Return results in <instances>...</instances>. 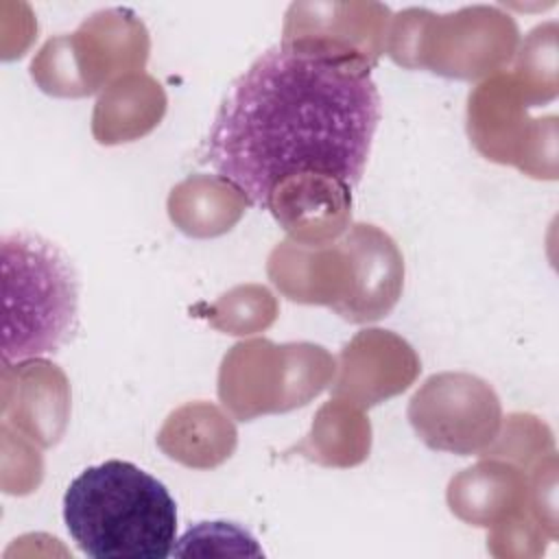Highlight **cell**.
Masks as SVG:
<instances>
[{
    "mask_svg": "<svg viewBox=\"0 0 559 559\" xmlns=\"http://www.w3.org/2000/svg\"><path fill=\"white\" fill-rule=\"evenodd\" d=\"M371 66L332 41L282 39L227 87L201 162L260 207L295 175L354 188L380 122Z\"/></svg>",
    "mask_w": 559,
    "mask_h": 559,
    "instance_id": "6da1fadb",
    "label": "cell"
},
{
    "mask_svg": "<svg viewBox=\"0 0 559 559\" xmlns=\"http://www.w3.org/2000/svg\"><path fill=\"white\" fill-rule=\"evenodd\" d=\"M269 275L293 301L325 304L343 319L365 323L395 306L404 262L389 234L358 223L338 240L277 245L269 258Z\"/></svg>",
    "mask_w": 559,
    "mask_h": 559,
    "instance_id": "7a4b0ae2",
    "label": "cell"
},
{
    "mask_svg": "<svg viewBox=\"0 0 559 559\" xmlns=\"http://www.w3.org/2000/svg\"><path fill=\"white\" fill-rule=\"evenodd\" d=\"M63 520L81 552L94 559H162L175 548L173 496L129 461L83 469L66 489Z\"/></svg>",
    "mask_w": 559,
    "mask_h": 559,
    "instance_id": "3957f363",
    "label": "cell"
},
{
    "mask_svg": "<svg viewBox=\"0 0 559 559\" xmlns=\"http://www.w3.org/2000/svg\"><path fill=\"white\" fill-rule=\"evenodd\" d=\"M2 255V362L57 354L79 328V275L48 238L11 231Z\"/></svg>",
    "mask_w": 559,
    "mask_h": 559,
    "instance_id": "277c9868",
    "label": "cell"
},
{
    "mask_svg": "<svg viewBox=\"0 0 559 559\" xmlns=\"http://www.w3.org/2000/svg\"><path fill=\"white\" fill-rule=\"evenodd\" d=\"M334 376L332 356L312 343H238L223 358L218 395L238 419L290 411L312 400Z\"/></svg>",
    "mask_w": 559,
    "mask_h": 559,
    "instance_id": "5b68a950",
    "label": "cell"
},
{
    "mask_svg": "<svg viewBox=\"0 0 559 559\" xmlns=\"http://www.w3.org/2000/svg\"><path fill=\"white\" fill-rule=\"evenodd\" d=\"M148 37L129 11H100L72 35L48 39L31 63L33 81L55 96H87L116 74L144 68Z\"/></svg>",
    "mask_w": 559,
    "mask_h": 559,
    "instance_id": "8992f818",
    "label": "cell"
},
{
    "mask_svg": "<svg viewBox=\"0 0 559 559\" xmlns=\"http://www.w3.org/2000/svg\"><path fill=\"white\" fill-rule=\"evenodd\" d=\"M408 419L419 439L454 454H483L500 430L496 391L472 373L445 371L430 376L408 404Z\"/></svg>",
    "mask_w": 559,
    "mask_h": 559,
    "instance_id": "52a82bcc",
    "label": "cell"
},
{
    "mask_svg": "<svg viewBox=\"0 0 559 559\" xmlns=\"http://www.w3.org/2000/svg\"><path fill=\"white\" fill-rule=\"evenodd\" d=\"M417 371L419 360L404 338L384 330H365L343 347L332 393L356 406H373L404 391Z\"/></svg>",
    "mask_w": 559,
    "mask_h": 559,
    "instance_id": "ba28073f",
    "label": "cell"
},
{
    "mask_svg": "<svg viewBox=\"0 0 559 559\" xmlns=\"http://www.w3.org/2000/svg\"><path fill=\"white\" fill-rule=\"evenodd\" d=\"M2 424L24 435L28 441L48 448L57 443L68 417V382L63 373L46 362H24L15 369L2 362Z\"/></svg>",
    "mask_w": 559,
    "mask_h": 559,
    "instance_id": "9c48e42d",
    "label": "cell"
},
{
    "mask_svg": "<svg viewBox=\"0 0 559 559\" xmlns=\"http://www.w3.org/2000/svg\"><path fill=\"white\" fill-rule=\"evenodd\" d=\"M349 190L332 177L295 175L271 190L266 207L295 242L321 245L345 231L352 207Z\"/></svg>",
    "mask_w": 559,
    "mask_h": 559,
    "instance_id": "30bf717a",
    "label": "cell"
},
{
    "mask_svg": "<svg viewBox=\"0 0 559 559\" xmlns=\"http://www.w3.org/2000/svg\"><path fill=\"white\" fill-rule=\"evenodd\" d=\"M452 513L476 526H496L528 509L526 478L504 463H478L450 480Z\"/></svg>",
    "mask_w": 559,
    "mask_h": 559,
    "instance_id": "8fae6325",
    "label": "cell"
},
{
    "mask_svg": "<svg viewBox=\"0 0 559 559\" xmlns=\"http://www.w3.org/2000/svg\"><path fill=\"white\" fill-rule=\"evenodd\" d=\"M164 111L162 85L142 72H131L105 87L94 109L92 131L100 144L131 142L159 124Z\"/></svg>",
    "mask_w": 559,
    "mask_h": 559,
    "instance_id": "7c38bea8",
    "label": "cell"
},
{
    "mask_svg": "<svg viewBox=\"0 0 559 559\" xmlns=\"http://www.w3.org/2000/svg\"><path fill=\"white\" fill-rule=\"evenodd\" d=\"M159 448L188 467H214L236 448V428L216 406L192 402L168 415Z\"/></svg>",
    "mask_w": 559,
    "mask_h": 559,
    "instance_id": "4fadbf2b",
    "label": "cell"
},
{
    "mask_svg": "<svg viewBox=\"0 0 559 559\" xmlns=\"http://www.w3.org/2000/svg\"><path fill=\"white\" fill-rule=\"evenodd\" d=\"M247 197L218 175H194L173 188L168 214L190 236H218L242 216Z\"/></svg>",
    "mask_w": 559,
    "mask_h": 559,
    "instance_id": "5bb4252c",
    "label": "cell"
},
{
    "mask_svg": "<svg viewBox=\"0 0 559 559\" xmlns=\"http://www.w3.org/2000/svg\"><path fill=\"white\" fill-rule=\"evenodd\" d=\"M369 443L371 428L367 417L358 408L334 400L321 406L308 439L297 450L317 463L347 467L369 454Z\"/></svg>",
    "mask_w": 559,
    "mask_h": 559,
    "instance_id": "9a60e30c",
    "label": "cell"
},
{
    "mask_svg": "<svg viewBox=\"0 0 559 559\" xmlns=\"http://www.w3.org/2000/svg\"><path fill=\"white\" fill-rule=\"evenodd\" d=\"M212 312V325L229 334H251L275 319V301L262 286H238L223 295Z\"/></svg>",
    "mask_w": 559,
    "mask_h": 559,
    "instance_id": "2e32d148",
    "label": "cell"
},
{
    "mask_svg": "<svg viewBox=\"0 0 559 559\" xmlns=\"http://www.w3.org/2000/svg\"><path fill=\"white\" fill-rule=\"evenodd\" d=\"M173 555H262L253 535L234 522H199L188 528Z\"/></svg>",
    "mask_w": 559,
    "mask_h": 559,
    "instance_id": "e0dca14e",
    "label": "cell"
}]
</instances>
